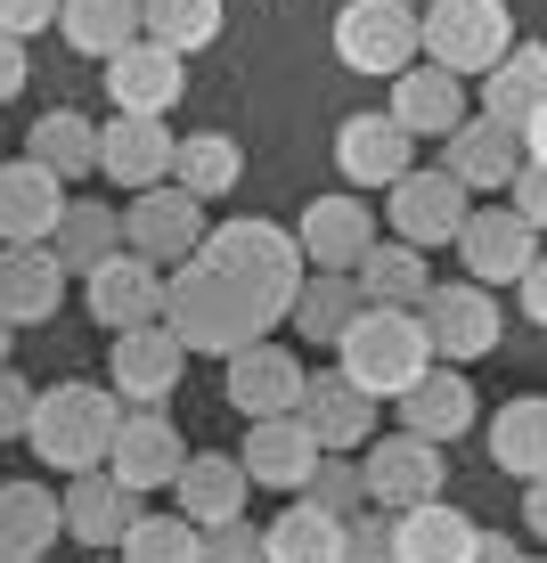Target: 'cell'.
<instances>
[{
  "label": "cell",
  "mask_w": 547,
  "mask_h": 563,
  "mask_svg": "<svg viewBox=\"0 0 547 563\" xmlns=\"http://www.w3.org/2000/svg\"><path fill=\"white\" fill-rule=\"evenodd\" d=\"M197 262H205V269H221V278H229V286H238V295L253 302V319H262V327H278L286 310H295V286H303L295 229L262 221V212H238V221L205 229Z\"/></svg>",
  "instance_id": "6da1fadb"
},
{
  "label": "cell",
  "mask_w": 547,
  "mask_h": 563,
  "mask_svg": "<svg viewBox=\"0 0 547 563\" xmlns=\"http://www.w3.org/2000/svg\"><path fill=\"white\" fill-rule=\"evenodd\" d=\"M155 327H164L180 352H212V360H229V352H245V343L270 335V327L253 319V302L205 262L164 269V310H155Z\"/></svg>",
  "instance_id": "7a4b0ae2"
},
{
  "label": "cell",
  "mask_w": 547,
  "mask_h": 563,
  "mask_svg": "<svg viewBox=\"0 0 547 563\" xmlns=\"http://www.w3.org/2000/svg\"><path fill=\"white\" fill-rule=\"evenodd\" d=\"M114 424H123V400H114L107 384L66 376V384H50V393H33L25 441H33V457H42L50 474H99Z\"/></svg>",
  "instance_id": "3957f363"
},
{
  "label": "cell",
  "mask_w": 547,
  "mask_h": 563,
  "mask_svg": "<svg viewBox=\"0 0 547 563\" xmlns=\"http://www.w3.org/2000/svg\"><path fill=\"white\" fill-rule=\"evenodd\" d=\"M425 367H434V352H425L417 310H376V302H368L360 319L336 335V376H343L360 400H393V393H408Z\"/></svg>",
  "instance_id": "277c9868"
},
{
  "label": "cell",
  "mask_w": 547,
  "mask_h": 563,
  "mask_svg": "<svg viewBox=\"0 0 547 563\" xmlns=\"http://www.w3.org/2000/svg\"><path fill=\"white\" fill-rule=\"evenodd\" d=\"M515 49V16L506 0H425L417 9V57L441 74H491L499 57Z\"/></svg>",
  "instance_id": "5b68a950"
},
{
  "label": "cell",
  "mask_w": 547,
  "mask_h": 563,
  "mask_svg": "<svg viewBox=\"0 0 547 563\" xmlns=\"http://www.w3.org/2000/svg\"><path fill=\"white\" fill-rule=\"evenodd\" d=\"M417 327H425L434 367H474V360H491L506 343V319H499L491 286H466V278H434V286H425Z\"/></svg>",
  "instance_id": "8992f818"
},
{
  "label": "cell",
  "mask_w": 547,
  "mask_h": 563,
  "mask_svg": "<svg viewBox=\"0 0 547 563\" xmlns=\"http://www.w3.org/2000/svg\"><path fill=\"white\" fill-rule=\"evenodd\" d=\"M114 238H123L131 262L180 269V262H197V245H205V205L180 197L172 180H164V188H140V197L114 212Z\"/></svg>",
  "instance_id": "52a82bcc"
},
{
  "label": "cell",
  "mask_w": 547,
  "mask_h": 563,
  "mask_svg": "<svg viewBox=\"0 0 547 563\" xmlns=\"http://www.w3.org/2000/svg\"><path fill=\"white\" fill-rule=\"evenodd\" d=\"M482 123H499L532 164L547 155V49L539 42H515L482 74Z\"/></svg>",
  "instance_id": "ba28073f"
},
{
  "label": "cell",
  "mask_w": 547,
  "mask_h": 563,
  "mask_svg": "<svg viewBox=\"0 0 547 563\" xmlns=\"http://www.w3.org/2000/svg\"><path fill=\"white\" fill-rule=\"evenodd\" d=\"M384 212H393V245H408V254H434V245H458L466 229V188L449 180L441 164H408L393 180V197H384Z\"/></svg>",
  "instance_id": "9c48e42d"
},
{
  "label": "cell",
  "mask_w": 547,
  "mask_h": 563,
  "mask_svg": "<svg viewBox=\"0 0 547 563\" xmlns=\"http://www.w3.org/2000/svg\"><path fill=\"white\" fill-rule=\"evenodd\" d=\"M180 465H188L180 424H172L164 409H123V424H114V441H107V465H99V474L114 482V490L147 498V490H172V474H180Z\"/></svg>",
  "instance_id": "30bf717a"
},
{
  "label": "cell",
  "mask_w": 547,
  "mask_h": 563,
  "mask_svg": "<svg viewBox=\"0 0 547 563\" xmlns=\"http://www.w3.org/2000/svg\"><path fill=\"white\" fill-rule=\"evenodd\" d=\"M360 490H368L376 515H408V507H425V498L449 490V457L434 441L384 433V441H368V457H360Z\"/></svg>",
  "instance_id": "8fae6325"
},
{
  "label": "cell",
  "mask_w": 547,
  "mask_h": 563,
  "mask_svg": "<svg viewBox=\"0 0 547 563\" xmlns=\"http://www.w3.org/2000/svg\"><path fill=\"white\" fill-rule=\"evenodd\" d=\"M336 57L351 74H384L393 82L401 66H417V9H401V0H343L336 9Z\"/></svg>",
  "instance_id": "7c38bea8"
},
{
  "label": "cell",
  "mask_w": 547,
  "mask_h": 563,
  "mask_svg": "<svg viewBox=\"0 0 547 563\" xmlns=\"http://www.w3.org/2000/svg\"><path fill=\"white\" fill-rule=\"evenodd\" d=\"M180 367H188V352L164 327H131L107 352V393L123 400V409H164V400L180 393Z\"/></svg>",
  "instance_id": "4fadbf2b"
},
{
  "label": "cell",
  "mask_w": 547,
  "mask_h": 563,
  "mask_svg": "<svg viewBox=\"0 0 547 563\" xmlns=\"http://www.w3.org/2000/svg\"><path fill=\"white\" fill-rule=\"evenodd\" d=\"M172 140H180L172 123L114 114V123H99V155H90V172H99V180H114L123 197H140V188H164V180H172Z\"/></svg>",
  "instance_id": "5bb4252c"
},
{
  "label": "cell",
  "mask_w": 547,
  "mask_h": 563,
  "mask_svg": "<svg viewBox=\"0 0 547 563\" xmlns=\"http://www.w3.org/2000/svg\"><path fill=\"white\" fill-rule=\"evenodd\" d=\"M376 245V212H368V197H310V212L295 221V254L303 269H360V254Z\"/></svg>",
  "instance_id": "9a60e30c"
},
{
  "label": "cell",
  "mask_w": 547,
  "mask_h": 563,
  "mask_svg": "<svg viewBox=\"0 0 547 563\" xmlns=\"http://www.w3.org/2000/svg\"><path fill=\"white\" fill-rule=\"evenodd\" d=\"M458 254H466V286H506L539 262V229H523L506 205H474L458 229Z\"/></svg>",
  "instance_id": "2e32d148"
},
{
  "label": "cell",
  "mask_w": 547,
  "mask_h": 563,
  "mask_svg": "<svg viewBox=\"0 0 547 563\" xmlns=\"http://www.w3.org/2000/svg\"><path fill=\"white\" fill-rule=\"evenodd\" d=\"M401 400V433L408 441H434V450H449V441H466L474 433V417H482V400H474V384H466V367H425Z\"/></svg>",
  "instance_id": "e0dca14e"
},
{
  "label": "cell",
  "mask_w": 547,
  "mask_h": 563,
  "mask_svg": "<svg viewBox=\"0 0 547 563\" xmlns=\"http://www.w3.org/2000/svg\"><path fill=\"white\" fill-rule=\"evenodd\" d=\"M180 90H188V66L172 49H155V42H123L107 57V99L114 114H147V123H164L172 107H180Z\"/></svg>",
  "instance_id": "ac0fdd59"
},
{
  "label": "cell",
  "mask_w": 547,
  "mask_h": 563,
  "mask_svg": "<svg viewBox=\"0 0 547 563\" xmlns=\"http://www.w3.org/2000/svg\"><path fill=\"white\" fill-rule=\"evenodd\" d=\"M408 164H417V140H408L384 107L343 114V131H336V172H343L351 188H393Z\"/></svg>",
  "instance_id": "d6986e66"
},
{
  "label": "cell",
  "mask_w": 547,
  "mask_h": 563,
  "mask_svg": "<svg viewBox=\"0 0 547 563\" xmlns=\"http://www.w3.org/2000/svg\"><path fill=\"white\" fill-rule=\"evenodd\" d=\"M295 417H303V433L319 441V457H351V450L376 441V400H360L336 367H327V376H303Z\"/></svg>",
  "instance_id": "ffe728a7"
},
{
  "label": "cell",
  "mask_w": 547,
  "mask_h": 563,
  "mask_svg": "<svg viewBox=\"0 0 547 563\" xmlns=\"http://www.w3.org/2000/svg\"><path fill=\"white\" fill-rule=\"evenodd\" d=\"M83 302H90V319H99L107 335L155 327V310H164V269H147V262H131V254H107L83 278Z\"/></svg>",
  "instance_id": "44dd1931"
},
{
  "label": "cell",
  "mask_w": 547,
  "mask_h": 563,
  "mask_svg": "<svg viewBox=\"0 0 547 563\" xmlns=\"http://www.w3.org/2000/svg\"><path fill=\"white\" fill-rule=\"evenodd\" d=\"M229 400L245 409V424H262V417H295V400H303V360L286 352V343H245V352H229Z\"/></svg>",
  "instance_id": "7402d4cb"
},
{
  "label": "cell",
  "mask_w": 547,
  "mask_h": 563,
  "mask_svg": "<svg viewBox=\"0 0 547 563\" xmlns=\"http://www.w3.org/2000/svg\"><path fill=\"white\" fill-rule=\"evenodd\" d=\"M245 490H253V482H245V465L238 457H221V450H188V465H180V474H172V498H180V522H188V531H221V522H245Z\"/></svg>",
  "instance_id": "603a6c76"
},
{
  "label": "cell",
  "mask_w": 547,
  "mask_h": 563,
  "mask_svg": "<svg viewBox=\"0 0 547 563\" xmlns=\"http://www.w3.org/2000/svg\"><path fill=\"white\" fill-rule=\"evenodd\" d=\"M66 302V269L50 245H0V327H50Z\"/></svg>",
  "instance_id": "cb8c5ba5"
},
{
  "label": "cell",
  "mask_w": 547,
  "mask_h": 563,
  "mask_svg": "<svg viewBox=\"0 0 547 563\" xmlns=\"http://www.w3.org/2000/svg\"><path fill=\"white\" fill-rule=\"evenodd\" d=\"M131 522H140V498H131V490H114L107 474H66V498H57V539L107 555Z\"/></svg>",
  "instance_id": "d4e9b609"
},
{
  "label": "cell",
  "mask_w": 547,
  "mask_h": 563,
  "mask_svg": "<svg viewBox=\"0 0 547 563\" xmlns=\"http://www.w3.org/2000/svg\"><path fill=\"white\" fill-rule=\"evenodd\" d=\"M229 457L245 465L253 490H303L310 465H319V441L303 433V417H262V424H245V450H229Z\"/></svg>",
  "instance_id": "484cf974"
},
{
  "label": "cell",
  "mask_w": 547,
  "mask_h": 563,
  "mask_svg": "<svg viewBox=\"0 0 547 563\" xmlns=\"http://www.w3.org/2000/svg\"><path fill=\"white\" fill-rule=\"evenodd\" d=\"M393 123L408 131V140H449V131L466 123V82L441 66H401L393 74Z\"/></svg>",
  "instance_id": "4316f807"
},
{
  "label": "cell",
  "mask_w": 547,
  "mask_h": 563,
  "mask_svg": "<svg viewBox=\"0 0 547 563\" xmlns=\"http://www.w3.org/2000/svg\"><path fill=\"white\" fill-rule=\"evenodd\" d=\"M57 212H66V188H57L42 164L9 155V164H0V245H50Z\"/></svg>",
  "instance_id": "83f0119b"
},
{
  "label": "cell",
  "mask_w": 547,
  "mask_h": 563,
  "mask_svg": "<svg viewBox=\"0 0 547 563\" xmlns=\"http://www.w3.org/2000/svg\"><path fill=\"white\" fill-rule=\"evenodd\" d=\"M515 164H523V147L506 140L499 123H482V114H466V123L441 140V172L466 188V197H499V188L515 180Z\"/></svg>",
  "instance_id": "f1b7e54d"
},
{
  "label": "cell",
  "mask_w": 547,
  "mask_h": 563,
  "mask_svg": "<svg viewBox=\"0 0 547 563\" xmlns=\"http://www.w3.org/2000/svg\"><path fill=\"white\" fill-rule=\"evenodd\" d=\"M482 522H466L449 498H425V507L393 515V563H466Z\"/></svg>",
  "instance_id": "f546056e"
},
{
  "label": "cell",
  "mask_w": 547,
  "mask_h": 563,
  "mask_svg": "<svg viewBox=\"0 0 547 563\" xmlns=\"http://www.w3.org/2000/svg\"><path fill=\"white\" fill-rule=\"evenodd\" d=\"M57 548V490L0 482V563H42Z\"/></svg>",
  "instance_id": "4dcf8cb0"
},
{
  "label": "cell",
  "mask_w": 547,
  "mask_h": 563,
  "mask_svg": "<svg viewBox=\"0 0 547 563\" xmlns=\"http://www.w3.org/2000/svg\"><path fill=\"white\" fill-rule=\"evenodd\" d=\"M351 286H360V302H376V310H417L425 286H434V262L393 245V238H376L360 254V269H351Z\"/></svg>",
  "instance_id": "1f68e13d"
},
{
  "label": "cell",
  "mask_w": 547,
  "mask_h": 563,
  "mask_svg": "<svg viewBox=\"0 0 547 563\" xmlns=\"http://www.w3.org/2000/svg\"><path fill=\"white\" fill-rule=\"evenodd\" d=\"M245 180V147L229 140V131H188V140H172V188L180 197H229V188Z\"/></svg>",
  "instance_id": "d6a6232c"
},
{
  "label": "cell",
  "mask_w": 547,
  "mask_h": 563,
  "mask_svg": "<svg viewBox=\"0 0 547 563\" xmlns=\"http://www.w3.org/2000/svg\"><path fill=\"white\" fill-rule=\"evenodd\" d=\"M90 155H99V123H90L83 107H50L42 123H33V140H25V164H42L57 188H74L90 172Z\"/></svg>",
  "instance_id": "836d02e7"
},
{
  "label": "cell",
  "mask_w": 547,
  "mask_h": 563,
  "mask_svg": "<svg viewBox=\"0 0 547 563\" xmlns=\"http://www.w3.org/2000/svg\"><path fill=\"white\" fill-rule=\"evenodd\" d=\"M50 254H57V269H99L107 254H123V238H114V205H99V197H66V212H57V229H50Z\"/></svg>",
  "instance_id": "e575fe53"
},
{
  "label": "cell",
  "mask_w": 547,
  "mask_h": 563,
  "mask_svg": "<svg viewBox=\"0 0 547 563\" xmlns=\"http://www.w3.org/2000/svg\"><path fill=\"white\" fill-rule=\"evenodd\" d=\"M360 286L343 278V269H303V286H295V310H286V327H295L303 343H336L351 319H360Z\"/></svg>",
  "instance_id": "d590c367"
},
{
  "label": "cell",
  "mask_w": 547,
  "mask_h": 563,
  "mask_svg": "<svg viewBox=\"0 0 547 563\" xmlns=\"http://www.w3.org/2000/svg\"><path fill=\"white\" fill-rule=\"evenodd\" d=\"M491 457H499L515 482H539V474H547V400H539V393H515V400L491 417Z\"/></svg>",
  "instance_id": "8d00e7d4"
},
{
  "label": "cell",
  "mask_w": 547,
  "mask_h": 563,
  "mask_svg": "<svg viewBox=\"0 0 547 563\" xmlns=\"http://www.w3.org/2000/svg\"><path fill=\"white\" fill-rule=\"evenodd\" d=\"M57 33L83 57H114L123 42H140V0H57Z\"/></svg>",
  "instance_id": "74e56055"
},
{
  "label": "cell",
  "mask_w": 547,
  "mask_h": 563,
  "mask_svg": "<svg viewBox=\"0 0 547 563\" xmlns=\"http://www.w3.org/2000/svg\"><path fill=\"white\" fill-rule=\"evenodd\" d=\"M140 42L188 57L221 42V0H140Z\"/></svg>",
  "instance_id": "f35d334b"
},
{
  "label": "cell",
  "mask_w": 547,
  "mask_h": 563,
  "mask_svg": "<svg viewBox=\"0 0 547 563\" xmlns=\"http://www.w3.org/2000/svg\"><path fill=\"white\" fill-rule=\"evenodd\" d=\"M343 548V522H327L319 507H286V515H270V531H262V563H336Z\"/></svg>",
  "instance_id": "ab89813d"
},
{
  "label": "cell",
  "mask_w": 547,
  "mask_h": 563,
  "mask_svg": "<svg viewBox=\"0 0 547 563\" xmlns=\"http://www.w3.org/2000/svg\"><path fill=\"white\" fill-rule=\"evenodd\" d=\"M197 548H205V539L188 531L180 515H147L140 507V522L114 539V563H197Z\"/></svg>",
  "instance_id": "60d3db41"
},
{
  "label": "cell",
  "mask_w": 547,
  "mask_h": 563,
  "mask_svg": "<svg viewBox=\"0 0 547 563\" xmlns=\"http://www.w3.org/2000/svg\"><path fill=\"white\" fill-rule=\"evenodd\" d=\"M303 507H319L327 522H343V515H360L368 507V490H360V457H319L310 465V482H303Z\"/></svg>",
  "instance_id": "b9f144b4"
},
{
  "label": "cell",
  "mask_w": 547,
  "mask_h": 563,
  "mask_svg": "<svg viewBox=\"0 0 547 563\" xmlns=\"http://www.w3.org/2000/svg\"><path fill=\"white\" fill-rule=\"evenodd\" d=\"M336 563H393V515H376V507L343 515V548H336Z\"/></svg>",
  "instance_id": "7bdbcfd3"
},
{
  "label": "cell",
  "mask_w": 547,
  "mask_h": 563,
  "mask_svg": "<svg viewBox=\"0 0 547 563\" xmlns=\"http://www.w3.org/2000/svg\"><path fill=\"white\" fill-rule=\"evenodd\" d=\"M506 212H515L523 229L547 221V164H532V155L515 164V180H506Z\"/></svg>",
  "instance_id": "ee69618b"
},
{
  "label": "cell",
  "mask_w": 547,
  "mask_h": 563,
  "mask_svg": "<svg viewBox=\"0 0 547 563\" xmlns=\"http://www.w3.org/2000/svg\"><path fill=\"white\" fill-rule=\"evenodd\" d=\"M197 563H262V531L253 522H221V531H205Z\"/></svg>",
  "instance_id": "f6af8a7d"
},
{
  "label": "cell",
  "mask_w": 547,
  "mask_h": 563,
  "mask_svg": "<svg viewBox=\"0 0 547 563\" xmlns=\"http://www.w3.org/2000/svg\"><path fill=\"white\" fill-rule=\"evenodd\" d=\"M57 25V0H0V33L9 42H33V33Z\"/></svg>",
  "instance_id": "bcb514c9"
},
{
  "label": "cell",
  "mask_w": 547,
  "mask_h": 563,
  "mask_svg": "<svg viewBox=\"0 0 547 563\" xmlns=\"http://www.w3.org/2000/svg\"><path fill=\"white\" fill-rule=\"evenodd\" d=\"M25 417H33V384L9 367L0 376V441H25Z\"/></svg>",
  "instance_id": "7dc6e473"
},
{
  "label": "cell",
  "mask_w": 547,
  "mask_h": 563,
  "mask_svg": "<svg viewBox=\"0 0 547 563\" xmlns=\"http://www.w3.org/2000/svg\"><path fill=\"white\" fill-rule=\"evenodd\" d=\"M25 74H33V57H25V42H9V33H0V107H9L17 90H25Z\"/></svg>",
  "instance_id": "c3c4849f"
},
{
  "label": "cell",
  "mask_w": 547,
  "mask_h": 563,
  "mask_svg": "<svg viewBox=\"0 0 547 563\" xmlns=\"http://www.w3.org/2000/svg\"><path fill=\"white\" fill-rule=\"evenodd\" d=\"M523 539L515 531H474V548H466V563H515Z\"/></svg>",
  "instance_id": "681fc988"
},
{
  "label": "cell",
  "mask_w": 547,
  "mask_h": 563,
  "mask_svg": "<svg viewBox=\"0 0 547 563\" xmlns=\"http://www.w3.org/2000/svg\"><path fill=\"white\" fill-rule=\"evenodd\" d=\"M515 286H523V310H532V327H539V319H547V269L532 262V269H523Z\"/></svg>",
  "instance_id": "f907efd6"
},
{
  "label": "cell",
  "mask_w": 547,
  "mask_h": 563,
  "mask_svg": "<svg viewBox=\"0 0 547 563\" xmlns=\"http://www.w3.org/2000/svg\"><path fill=\"white\" fill-rule=\"evenodd\" d=\"M523 522H532V539L547 531V490H539V482H523Z\"/></svg>",
  "instance_id": "816d5d0a"
},
{
  "label": "cell",
  "mask_w": 547,
  "mask_h": 563,
  "mask_svg": "<svg viewBox=\"0 0 547 563\" xmlns=\"http://www.w3.org/2000/svg\"><path fill=\"white\" fill-rule=\"evenodd\" d=\"M401 9H425V0H401Z\"/></svg>",
  "instance_id": "f5cc1de1"
},
{
  "label": "cell",
  "mask_w": 547,
  "mask_h": 563,
  "mask_svg": "<svg viewBox=\"0 0 547 563\" xmlns=\"http://www.w3.org/2000/svg\"><path fill=\"white\" fill-rule=\"evenodd\" d=\"M515 563H539V555H515Z\"/></svg>",
  "instance_id": "db71d44e"
},
{
  "label": "cell",
  "mask_w": 547,
  "mask_h": 563,
  "mask_svg": "<svg viewBox=\"0 0 547 563\" xmlns=\"http://www.w3.org/2000/svg\"><path fill=\"white\" fill-rule=\"evenodd\" d=\"M90 563H114V555H90Z\"/></svg>",
  "instance_id": "11a10c76"
},
{
  "label": "cell",
  "mask_w": 547,
  "mask_h": 563,
  "mask_svg": "<svg viewBox=\"0 0 547 563\" xmlns=\"http://www.w3.org/2000/svg\"><path fill=\"white\" fill-rule=\"evenodd\" d=\"M0 376H9V360H0Z\"/></svg>",
  "instance_id": "9f6ffc18"
},
{
  "label": "cell",
  "mask_w": 547,
  "mask_h": 563,
  "mask_svg": "<svg viewBox=\"0 0 547 563\" xmlns=\"http://www.w3.org/2000/svg\"><path fill=\"white\" fill-rule=\"evenodd\" d=\"M0 335H9V327H0Z\"/></svg>",
  "instance_id": "6f0895ef"
}]
</instances>
